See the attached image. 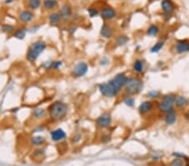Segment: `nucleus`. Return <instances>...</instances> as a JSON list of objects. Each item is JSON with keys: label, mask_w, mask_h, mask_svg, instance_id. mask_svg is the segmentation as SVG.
<instances>
[{"label": "nucleus", "mask_w": 189, "mask_h": 166, "mask_svg": "<svg viewBox=\"0 0 189 166\" xmlns=\"http://www.w3.org/2000/svg\"><path fill=\"white\" fill-rule=\"evenodd\" d=\"M47 113L52 122H58L64 119L68 113V105L61 101H55L47 108Z\"/></svg>", "instance_id": "f257e3e1"}, {"label": "nucleus", "mask_w": 189, "mask_h": 166, "mask_svg": "<svg viewBox=\"0 0 189 166\" xmlns=\"http://www.w3.org/2000/svg\"><path fill=\"white\" fill-rule=\"evenodd\" d=\"M46 47H47V44L42 39H38L31 43L30 46L28 47L27 52H26V55H25L26 60L31 63L35 62L37 59L40 57V55L46 51Z\"/></svg>", "instance_id": "f03ea898"}, {"label": "nucleus", "mask_w": 189, "mask_h": 166, "mask_svg": "<svg viewBox=\"0 0 189 166\" xmlns=\"http://www.w3.org/2000/svg\"><path fill=\"white\" fill-rule=\"evenodd\" d=\"M143 87V82L138 77H129L125 85V93L129 96L140 93Z\"/></svg>", "instance_id": "7ed1b4c3"}, {"label": "nucleus", "mask_w": 189, "mask_h": 166, "mask_svg": "<svg viewBox=\"0 0 189 166\" xmlns=\"http://www.w3.org/2000/svg\"><path fill=\"white\" fill-rule=\"evenodd\" d=\"M127 79H128V77L126 76L125 73H119L109 82L110 86L113 88V91L115 92L116 96L120 92V91L122 90L123 87H125Z\"/></svg>", "instance_id": "20e7f679"}, {"label": "nucleus", "mask_w": 189, "mask_h": 166, "mask_svg": "<svg viewBox=\"0 0 189 166\" xmlns=\"http://www.w3.org/2000/svg\"><path fill=\"white\" fill-rule=\"evenodd\" d=\"M175 98L176 97L173 94H169L163 97L159 104L160 111L162 112H168L171 111L173 108V106L175 105Z\"/></svg>", "instance_id": "39448f33"}, {"label": "nucleus", "mask_w": 189, "mask_h": 166, "mask_svg": "<svg viewBox=\"0 0 189 166\" xmlns=\"http://www.w3.org/2000/svg\"><path fill=\"white\" fill-rule=\"evenodd\" d=\"M88 65L85 61H79L74 65L73 68L72 70V75L75 78L82 77L88 71Z\"/></svg>", "instance_id": "423d86ee"}, {"label": "nucleus", "mask_w": 189, "mask_h": 166, "mask_svg": "<svg viewBox=\"0 0 189 166\" xmlns=\"http://www.w3.org/2000/svg\"><path fill=\"white\" fill-rule=\"evenodd\" d=\"M112 122V117L109 113L108 112H104L102 115H100L97 120H96V124L97 126L101 128H107L110 126Z\"/></svg>", "instance_id": "0eeeda50"}, {"label": "nucleus", "mask_w": 189, "mask_h": 166, "mask_svg": "<svg viewBox=\"0 0 189 166\" xmlns=\"http://www.w3.org/2000/svg\"><path fill=\"white\" fill-rule=\"evenodd\" d=\"M98 90L100 91V93L105 97L111 98V97H116L115 92L113 91V88L109 82H104L98 85Z\"/></svg>", "instance_id": "6e6552de"}, {"label": "nucleus", "mask_w": 189, "mask_h": 166, "mask_svg": "<svg viewBox=\"0 0 189 166\" xmlns=\"http://www.w3.org/2000/svg\"><path fill=\"white\" fill-rule=\"evenodd\" d=\"M35 18V14L31 10H23L18 14V19L19 21L23 23V24H28L34 19Z\"/></svg>", "instance_id": "1a4fd4ad"}, {"label": "nucleus", "mask_w": 189, "mask_h": 166, "mask_svg": "<svg viewBox=\"0 0 189 166\" xmlns=\"http://www.w3.org/2000/svg\"><path fill=\"white\" fill-rule=\"evenodd\" d=\"M67 138V133L62 128H56L51 131V139L53 142H60L64 140Z\"/></svg>", "instance_id": "9d476101"}, {"label": "nucleus", "mask_w": 189, "mask_h": 166, "mask_svg": "<svg viewBox=\"0 0 189 166\" xmlns=\"http://www.w3.org/2000/svg\"><path fill=\"white\" fill-rule=\"evenodd\" d=\"M59 13L61 14V19H63L65 21H67L68 19H70L72 15V7L69 4L65 3L61 7V9L59 10Z\"/></svg>", "instance_id": "9b49d317"}, {"label": "nucleus", "mask_w": 189, "mask_h": 166, "mask_svg": "<svg viewBox=\"0 0 189 166\" xmlns=\"http://www.w3.org/2000/svg\"><path fill=\"white\" fill-rule=\"evenodd\" d=\"M100 35L104 39H111L113 35V29L109 24H103L100 30Z\"/></svg>", "instance_id": "f8f14e48"}, {"label": "nucleus", "mask_w": 189, "mask_h": 166, "mask_svg": "<svg viewBox=\"0 0 189 166\" xmlns=\"http://www.w3.org/2000/svg\"><path fill=\"white\" fill-rule=\"evenodd\" d=\"M101 17L105 20H110L112 18H115L116 11L112 8H104L101 11Z\"/></svg>", "instance_id": "ddd939ff"}, {"label": "nucleus", "mask_w": 189, "mask_h": 166, "mask_svg": "<svg viewBox=\"0 0 189 166\" xmlns=\"http://www.w3.org/2000/svg\"><path fill=\"white\" fill-rule=\"evenodd\" d=\"M152 107L153 106L151 102H150V101H145V102H143V103L139 106L138 110H139V112H140V114L145 115L151 111Z\"/></svg>", "instance_id": "4468645a"}, {"label": "nucleus", "mask_w": 189, "mask_h": 166, "mask_svg": "<svg viewBox=\"0 0 189 166\" xmlns=\"http://www.w3.org/2000/svg\"><path fill=\"white\" fill-rule=\"evenodd\" d=\"M176 51L179 54L189 51V42L187 41H178L175 46Z\"/></svg>", "instance_id": "2eb2a0df"}, {"label": "nucleus", "mask_w": 189, "mask_h": 166, "mask_svg": "<svg viewBox=\"0 0 189 166\" xmlns=\"http://www.w3.org/2000/svg\"><path fill=\"white\" fill-rule=\"evenodd\" d=\"M26 33H27V29L24 26H21L18 29H15L14 32L12 34V36L15 39H24L26 35Z\"/></svg>", "instance_id": "dca6fc26"}, {"label": "nucleus", "mask_w": 189, "mask_h": 166, "mask_svg": "<svg viewBox=\"0 0 189 166\" xmlns=\"http://www.w3.org/2000/svg\"><path fill=\"white\" fill-rule=\"evenodd\" d=\"M47 114H48L47 110H45L41 107H37V108L34 109L32 112V116L35 119H43L44 118H46Z\"/></svg>", "instance_id": "f3484780"}, {"label": "nucleus", "mask_w": 189, "mask_h": 166, "mask_svg": "<svg viewBox=\"0 0 189 166\" xmlns=\"http://www.w3.org/2000/svg\"><path fill=\"white\" fill-rule=\"evenodd\" d=\"M162 8L165 14H169L173 11L174 5L172 2L170 1V0H163L162 2Z\"/></svg>", "instance_id": "a211bd4d"}, {"label": "nucleus", "mask_w": 189, "mask_h": 166, "mask_svg": "<svg viewBox=\"0 0 189 166\" xmlns=\"http://www.w3.org/2000/svg\"><path fill=\"white\" fill-rule=\"evenodd\" d=\"M48 19H49V22L51 24H59L61 20V14H60L59 12H52L48 16Z\"/></svg>", "instance_id": "6ab92c4d"}, {"label": "nucleus", "mask_w": 189, "mask_h": 166, "mask_svg": "<svg viewBox=\"0 0 189 166\" xmlns=\"http://www.w3.org/2000/svg\"><path fill=\"white\" fill-rule=\"evenodd\" d=\"M176 120H177V113L175 112V111L171 110L170 112H166V116L165 118V121L166 123L171 125V124L175 123Z\"/></svg>", "instance_id": "aec40b11"}, {"label": "nucleus", "mask_w": 189, "mask_h": 166, "mask_svg": "<svg viewBox=\"0 0 189 166\" xmlns=\"http://www.w3.org/2000/svg\"><path fill=\"white\" fill-rule=\"evenodd\" d=\"M31 142L35 146H41L46 143V138L40 135L34 136L31 138Z\"/></svg>", "instance_id": "412c9836"}, {"label": "nucleus", "mask_w": 189, "mask_h": 166, "mask_svg": "<svg viewBox=\"0 0 189 166\" xmlns=\"http://www.w3.org/2000/svg\"><path fill=\"white\" fill-rule=\"evenodd\" d=\"M133 71L135 73H141L144 71V62L141 60H136L133 64Z\"/></svg>", "instance_id": "4be33fe9"}, {"label": "nucleus", "mask_w": 189, "mask_h": 166, "mask_svg": "<svg viewBox=\"0 0 189 166\" xmlns=\"http://www.w3.org/2000/svg\"><path fill=\"white\" fill-rule=\"evenodd\" d=\"M43 7L47 10L55 8L58 5V2L56 0H44L43 1Z\"/></svg>", "instance_id": "5701e85b"}, {"label": "nucleus", "mask_w": 189, "mask_h": 166, "mask_svg": "<svg viewBox=\"0 0 189 166\" xmlns=\"http://www.w3.org/2000/svg\"><path fill=\"white\" fill-rule=\"evenodd\" d=\"M187 98L183 96H177L175 98V104L178 107H183L184 106L187 104Z\"/></svg>", "instance_id": "b1692460"}, {"label": "nucleus", "mask_w": 189, "mask_h": 166, "mask_svg": "<svg viewBox=\"0 0 189 166\" xmlns=\"http://www.w3.org/2000/svg\"><path fill=\"white\" fill-rule=\"evenodd\" d=\"M129 40V37L126 35H119L116 38V45L119 46H123V45H126Z\"/></svg>", "instance_id": "393cba45"}, {"label": "nucleus", "mask_w": 189, "mask_h": 166, "mask_svg": "<svg viewBox=\"0 0 189 166\" xmlns=\"http://www.w3.org/2000/svg\"><path fill=\"white\" fill-rule=\"evenodd\" d=\"M40 4H41L40 0H28V6L32 10H35V9H39Z\"/></svg>", "instance_id": "a878e982"}, {"label": "nucleus", "mask_w": 189, "mask_h": 166, "mask_svg": "<svg viewBox=\"0 0 189 166\" xmlns=\"http://www.w3.org/2000/svg\"><path fill=\"white\" fill-rule=\"evenodd\" d=\"M1 30H2V31L4 32V33L9 34V33H12V32L14 33V30H15V27H14V25H12V24H3V25H2Z\"/></svg>", "instance_id": "bb28decb"}, {"label": "nucleus", "mask_w": 189, "mask_h": 166, "mask_svg": "<svg viewBox=\"0 0 189 166\" xmlns=\"http://www.w3.org/2000/svg\"><path fill=\"white\" fill-rule=\"evenodd\" d=\"M159 32V28L156 25H150L147 30V34L150 36H155Z\"/></svg>", "instance_id": "cd10ccee"}, {"label": "nucleus", "mask_w": 189, "mask_h": 166, "mask_svg": "<svg viewBox=\"0 0 189 166\" xmlns=\"http://www.w3.org/2000/svg\"><path fill=\"white\" fill-rule=\"evenodd\" d=\"M163 45H164V42L163 41H158L157 43H156V45H154L152 48L150 49V52L151 53H157V52H159L162 50Z\"/></svg>", "instance_id": "c85d7f7f"}, {"label": "nucleus", "mask_w": 189, "mask_h": 166, "mask_svg": "<svg viewBox=\"0 0 189 166\" xmlns=\"http://www.w3.org/2000/svg\"><path fill=\"white\" fill-rule=\"evenodd\" d=\"M124 103H125L126 106H128V107H134V103H135L134 98V97H132L131 96H129L128 95V96L124 99Z\"/></svg>", "instance_id": "c756f323"}, {"label": "nucleus", "mask_w": 189, "mask_h": 166, "mask_svg": "<svg viewBox=\"0 0 189 166\" xmlns=\"http://www.w3.org/2000/svg\"><path fill=\"white\" fill-rule=\"evenodd\" d=\"M63 62L61 60H55V61H52L51 66V70H58L60 69V67H62Z\"/></svg>", "instance_id": "7c9ffc66"}, {"label": "nucleus", "mask_w": 189, "mask_h": 166, "mask_svg": "<svg viewBox=\"0 0 189 166\" xmlns=\"http://www.w3.org/2000/svg\"><path fill=\"white\" fill-rule=\"evenodd\" d=\"M170 166H183V161L181 159H174L171 162Z\"/></svg>", "instance_id": "2f4dec72"}, {"label": "nucleus", "mask_w": 189, "mask_h": 166, "mask_svg": "<svg viewBox=\"0 0 189 166\" xmlns=\"http://www.w3.org/2000/svg\"><path fill=\"white\" fill-rule=\"evenodd\" d=\"M88 12L89 14V16L91 18H93V17H96L97 15L98 14V9H93V8H90V9H88Z\"/></svg>", "instance_id": "473e14b6"}, {"label": "nucleus", "mask_w": 189, "mask_h": 166, "mask_svg": "<svg viewBox=\"0 0 189 166\" xmlns=\"http://www.w3.org/2000/svg\"><path fill=\"white\" fill-rule=\"evenodd\" d=\"M159 95H160V92H159L158 91L156 90H152L148 92V96L150 98H156V97H159Z\"/></svg>", "instance_id": "72a5a7b5"}, {"label": "nucleus", "mask_w": 189, "mask_h": 166, "mask_svg": "<svg viewBox=\"0 0 189 166\" xmlns=\"http://www.w3.org/2000/svg\"><path fill=\"white\" fill-rule=\"evenodd\" d=\"M102 142L104 143V144H106V143L109 142L110 141V136L109 135H104L103 137H102Z\"/></svg>", "instance_id": "f704fd0d"}, {"label": "nucleus", "mask_w": 189, "mask_h": 166, "mask_svg": "<svg viewBox=\"0 0 189 166\" xmlns=\"http://www.w3.org/2000/svg\"><path fill=\"white\" fill-rule=\"evenodd\" d=\"M81 139V134H76V135H74L73 138H72V142L73 143H78Z\"/></svg>", "instance_id": "c9c22d12"}, {"label": "nucleus", "mask_w": 189, "mask_h": 166, "mask_svg": "<svg viewBox=\"0 0 189 166\" xmlns=\"http://www.w3.org/2000/svg\"><path fill=\"white\" fill-rule=\"evenodd\" d=\"M107 63H109V60L106 58H104V59L101 60V65H106Z\"/></svg>", "instance_id": "e433bc0d"}, {"label": "nucleus", "mask_w": 189, "mask_h": 166, "mask_svg": "<svg viewBox=\"0 0 189 166\" xmlns=\"http://www.w3.org/2000/svg\"><path fill=\"white\" fill-rule=\"evenodd\" d=\"M186 118H187V119H188V120H189V112H187V115H186Z\"/></svg>", "instance_id": "4c0bfd02"}, {"label": "nucleus", "mask_w": 189, "mask_h": 166, "mask_svg": "<svg viewBox=\"0 0 189 166\" xmlns=\"http://www.w3.org/2000/svg\"><path fill=\"white\" fill-rule=\"evenodd\" d=\"M11 1H13V0H6V3H9V2H11Z\"/></svg>", "instance_id": "58836bf2"}, {"label": "nucleus", "mask_w": 189, "mask_h": 166, "mask_svg": "<svg viewBox=\"0 0 189 166\" xmlns=\"http://www.w3.org/2000/svg\"><path fill=\"white\" fill-rule=\"evenodd\" d=\"M159 166H166V164H161V165H159Z\"/></svg>", "instance_id": "ea45409f"}, {"label": "nucleus", "mask_w": 189, "mask_h": 166, "mask_svg": "<svg viewBox=\"0 0 189 166\" xmlns=\"http://www.w3.org/2000/svg\"><path fill=\"white\" fill-rule=\"evenodd\" d=\"M187 166H189V164H187Z\"/></svg>", "instance_id": "a19ab883"}]
</instances>
